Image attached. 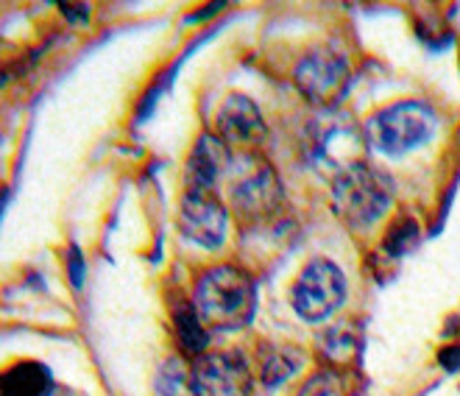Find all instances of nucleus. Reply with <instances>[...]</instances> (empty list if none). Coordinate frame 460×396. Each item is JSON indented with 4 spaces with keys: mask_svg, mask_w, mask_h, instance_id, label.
<instances>
[{
    "mask_svg": "<svg viewBox=\"0 0 460 396\" xmlns=\"http://www.w3.org/2000/svg\"><path fill=\"white\" fill-rule=\"evenodd\" d=\"M234 179H232V207L243 221H262L277 213L282 201V184L268 163L257 156H246V163H232Z\"/></svg>",
    "mask_w": 460,
    "mask_h": 396,
    "instance_id": "nucleus-6",
    "label": "nucleus"
},
{
    "mask_svg": "<svg viewBox=\"0 0 460 396\" xmlns=\"http://www.w3.org/2000/svg\"><path fill=\"white\" fill-rule=\"evenodd\" d=\"M4 396H50L53 393V374L45 363L20 360L6 368L4 374Z\"/></svg>",
    "mask_w": 460,
    "mask_h": 396,
    "instance_id": "nucleus-12",
    "label": "nucleus"
},
{
    "mask_svg": "<svg viewBox=\"0 0 460 396\" xmlns=\"http://www.w3.org/2000/svg\"><path fill=\"white\" fill-rule=\"evenodd\" d=\"M232 154L229 145L215 137V135H201L187 156L184 165V188L196 193H215L218 181L232 171Z\"/></svg>",
    "mask_w": 460,
    "mask_h": 396,
    "instance_id": "nucleus-11",
    "label": "nucleus"
},
{
    "mask_svg": "<svg viewBox=\"0 0 460 396\" xmlns=\"http://www.w3.org/2000/svg\"><path fill=\"white\" fill-rule=\"evenodd\" d=\"M215 126H218V137L226 145H237V148H260L268 140V126L262 120V112L257 110V103L249 95L232 92L218 110V118H215Z\"/></svg>",
    "mask_w": 460,
    "mask_h": 396,
    "instance_id": "nucleus-10",
    "label": "nucleus"
},
{
    "mask_svg": "<svg viewBox=\"0 0 460 396\" xmlns=\"http://www.w3.org/2000/svg\"><path fill=\"white\" fill-rule=\"evenodd\" d=\"M441 365L447 368V372H457L460 368V349L457 347H449L441 352Z\"/></svg>",
    "mask_w": 460,
    "mask_h": 396,
    "instance_id": "nucleus-19",
    "label": "nucleus"
},
{
    "mask_svg": "<svg viewBox=\"0 0 460 396\" xmlns=\"http://www.w3.org/2000/svg\"><path fill=\"white\" fill-rule=\"evenodd\" d=\"M229 213L215 193L184 190L179 207V232L201 249H221L226 241Z\"/></svg>",
    "mask_w": 460,
    "mask_h": 396,
    "instance_id": "nucleus-8",
    "label": "nucleus"
},
{
    "mask_svg": "<svg viewBox=\"0 0 460 396\" xmlns=\"http://www.w3.org/2000/svg\"><path fill=\"white\" fill-rule=\"evenodd\" d=\"M366 135H360L355 120H349L346 115L327 110L321 112L315 120H310L307 135H305V154L307 163L318 171L332 173V179L346 171L349 165L360 163V143Z\"/></svg>",
    "mask_w": 460,
    "mask_h": 396,
    "instance_id": "nucleus-4",
    "label": "nucleus"
},
{
    "mask_svg": "<svg viewBox=\"0 0 460 396\" xmlns=\"http://www.w3.org/2000/svg\"><path fill=\"white\" fill-rule=\"evenodd\" d=\"M293 78L307 101L318 107H335L349 87V62L332 45H321L296 65Z\"/></svg>",
    "mask_w": 460,
    "mask_h": 396,
    "instance_id": "nucleus-7",
    "label": "nucleus"
},
{
    "mask_svg": "<svg viewBox=\"0 0 460 396\" xmlns=\"http://www.w3.org/2000/svg\"><path fill=\"white\" fill-rule=\"evenodd\" d=\"M394 204V181L368 163H355L332 179V209L351 229H368Z\"/></svg>",
    "mask_w": 460,
    "mask_h": 396,
    "instance_id": "nucleus-2",
    "label": "nucleus"
},
{
    "mask_svg": "<svg viewBox=\"0 0 460 396\" xmlns=\"http://www.w3.org/2000/svg\"><path fill=\"white\" fill-rule=\"evenodd\" d=\"M67 274H70L73 287H81V285H84V257H81V249H78V246H70V254H67Z\"/></svg>",
    "mask_w": 460,
    "mask_h": 396,
    "instance_id": "nucleus-18",
    "label": "nucleus"
},
{
    "mask_svg": "<svg viewBox=\"0 0 460 396\" xmlns=\"http://www.w3.org/2000/svg\"><path fill=\"white\" fill-rule=\"evenodd\" d=\"M173 319H176V332H179V343L184 347L187 355H196V357H204V349H207V327L201 324L199 312L193 307V302H179V307L173 310Z\"/></svg>",
    "mask_w": 460,
    "mask_h": 396,
    "instance_id": "nucleus-14",
    "label": "nucleus"
},
{
    "mask_svg": "<svg viewBox=\"0 0 460 396\" xmlns=\"http://www.w3.org/2000/svg\"><path fill=\"white\" fill-rule=\"evenodd\" d=\"M419 237H421L419 224H416L413 218H402V221H396V224L388 229L385 241H383V249H385L391 257H404V254L413 251V249L419 246Z\"/></svg>",
    "mask_w": 460,
    "mask_h": 396,
    "instance_id": "nucleus-16",
    "label": "nucleus"
},
{
    "mask_svg": "<svg viewBox=\"0 0 460 396\" xmlns=\"http://www.w3.org/2000/svg\"><path fill=\"white\" fill-rule=\"evenodd\" d=\"M305 357L296 349H285V347H270L262 355V383L268 388L282 385L288 377H293L302 368Z\"/></svg>",
    "mask_w": 460,
    "mask_h": 396,
    "instance_id": "nucleus-15",
    "label": "nucleus"
},
{
    "mask_svg": "<svg viewBox=\"0 0 460 396\" xmlns=\"http://www.w3.org/2000/svg\"><path fill=\"white\" fill-rule=\"evenodd\" d=\"M196 377L204 396H249L252 391L249 360L237 349L209 352L199 357Z\"/></svg>",
    "mask_w": 460,
    "mask_h": 396,
    "instance_id": "nucleus-9",
    "label": "nucleus"
},
{
    "mask_svg": "<svg viewBox=\"0 0 460 396\" xmlns=\"http://www.w3.org/2000/svg\"><path fill=\"white\" fill-rule=\"evenodd\" d=\"M299 396H346V393H343L341 380L335 377V372H318L315 377H310L305 383Z\"/></svg>",
    "mask_w": 460,
    "mask_h": 396,
    "instance_id": "nucleus-17",
    "label": "nucleus"
},
{
    "mask_svg": "<svg viewBox=\"0 0 460 396\" xmlns=\"http://www.w3.org/2000/svg\"><path fill=\"white\" fill-rule=\"evenodd\" d=\"M154 393L156 396H204L196 368L187 365L181 357H171L162 363L154 380Z\"/></svg>",
    "mask_w": 460,
    "mask_h": 396,
    "instance_id": "nucleus-13",
    "label": "nucleus"
},
{
    "mask_svg": "<svg viewBox=\"0 0 460 396\" xmlns=\"http://www.w3.org/2000/svg\"><path fill=\"white\" fill-rule=\"evenodd\" d=\"M65 14H70V20H81V22H90V6H73V4H65L62 6Z\"/></svg>",
    "mask_w": 460,
    "mask_h": 396,
    "instance_id": "nucleus-20",
    "label": "nucleus"
},
{
    "mask_svg": "<svg viewBox=\"0 0 460 396\" xmlns=\"http://www.w3.org/2000/svg\"><path fill=\"white\" fill-rule=\"evenodd\" d=\"M346 299V277L327 257H315L302 268V274L296 277L290 302L299 319L318 324L343 304Z\"/></svg>",
    "mask_w": 460,
    "mask_h": 396,
    "instance_id": "nucleus-5",
    "label": "nucleus"
},
{
    "mask_svg": "<svg viewBox=\"0 0 460 396\" xmlns=\"http://www.w3.org/2000/svg\"><path fill=\"white\" fill-rule=\"evenodd\" d=\"M438 131V115L424 101H399L366 120V143L385 156L411 154L427 145Z\"/></svg>",
    "mask_w": 460,
    "mask_h": 396,
    "instance_id": "nucleus-3",
    "label": "nucleus"
},
{
    "mask_svg": "<svg viewBox=\"0 0 460 396\" xmlns=\"http://www.w3.org/2000/svg\"><path fill=\"white\" fill-rule=\"evenodd\" d=\"M193 307L207 330L237 332L254 321L257 312V287L246 271L234 266H215L201 274Z\"/></svg>",
    "mask_w": 460,
    "mask_h": 396,
    "instance_id": "nucleus-1",
    "label": "nucleus"
}]
</instances>
